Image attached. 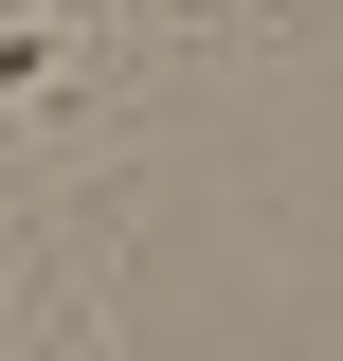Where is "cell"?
Here are the masks:
<instances>
[{
  "instance_id": "obj_1",
  "label": "cell",
  "mask_w": 343,
  "mask_h": 361,
  "mask_svg": "<svg viewBox=\"0 0 343 361\" xmlns=\"http://www.w3.org/2000/svg\"><path fill=\"white\" fill-rule=\"evenodd\" d=\"M18 90H54V18H0V109Z\"/></svg>"
}]
</instances>
